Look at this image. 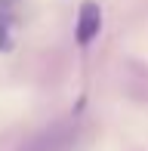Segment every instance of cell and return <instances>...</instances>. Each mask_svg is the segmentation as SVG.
Returning a JSON list of instances; mask_svg holds the SVG:
<instances>
[{"label":"cell","instance_id":"cell-1","mask_svg":"<svg viewBox=\"0 0 148 151\" xmlns=\"http://www.w3.org/2000/svg\"><path fill=\"white\" fill-rule=\"evenodd\" d=\"M99 34H102V6L96 0H83L77 9V22H74V37L80 46H90Z\"/></svg>","mask_w":148,"mask_h":151},{"label":"cell","instance_id":"cell-2","mask_svg":"<svg viewBox=\"0 0 148 151\" xmlns=\"http://www.w3.org/2000/svg\"><path fill=\"white\" fill-rule=\"evenodd\" d=\"M19 31V3L16 0H0V52H9Z\"/></svg>","mask_w":148,"mask_h":151}]
</instances>
